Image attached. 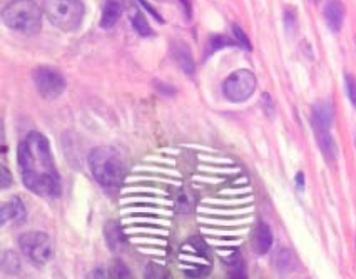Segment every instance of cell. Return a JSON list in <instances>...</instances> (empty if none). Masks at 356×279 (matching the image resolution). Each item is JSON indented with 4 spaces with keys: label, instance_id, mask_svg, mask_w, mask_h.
<instances>
[{
    "label": "cell",
    "instance_id": "ac0fdd59",
    "mask_svg": "<svg viewBox=\"0 0 356 279\" xmlns=\"http://www.w3.org/2000/svg\"><path fill=\"white\" fill-rule=\"evenodd\" d=\"M108 273L111 278L124 279L131 276L130 270L127 264L120 258H114L109 264Z\"/></svg>",
    "mask_w": 356,
    "mask_h": 279
},
{
    "label": "cell",
    "instance_id": "3957f363",
    "mask_svg": "<svg viewBox=\"0 0 356 279\" xmlns=\"http://www.w3.org/2000/svg\"><path fill=\"white\" fill-rule=\"evenodd\" d=\"M6 26L22 34L34 35L42 28V11L33 0H14L3 9Z\"/></svg>",
    "mask_w": 356,
    "mask_h": 279
},
{
    "label": "cell",
    "instance_id": "9a60e30c",
    "mask_svg": "<svg viewBox=\"0 0 356 279\" xmlns=\"http://www.w3.org/2000/svg\"><path fill=\"white\" fill-rule=\"evenodd\" d=\"M172 53H174L175 60L180 66L181 70L189 76L193 74V72H195V62H193V56H191L189 49H187L183 45H176Z\"/></svg>",
    "mask_w": 356,
    "mask_h": 279
},
{
    "label": "cell",
    "instance_id": "ffe728a7",
    "mask_svg": "<svg viewBox=\"0 0 356 279\" xmlns=\"http://www.w3.org/2000/svg\"><path fill=\"white\" fill-rule=\"evenodd\" d=\"M3 270L8 273H17L20 270V260L14 252H7L3 257Z\"/></svg>",
    "mask_w": 356,
    "mask_h": 279
},
{
    "label": "cell",
    "instance_id": "7c38bea8",
    "mask_svg": "<svg viewBox=\"0 0 356 279\" xmlns=\"http://www.w3.org/2000/svg\"><path fill=\"white\" fill-rule=\"evenodd\" d=\"M345 6L341 0H330L325 7L324 15L329 29L333 32H339L343 26L345 18Z\"/></svg>",
    "mask_w": 356,
    "mask_h": 279
},
{
    "label": "cell",
    "instance_id": "d6986e66",
    "mask_svg": "<svg viewBox=\"0 0 356 279\" xmlns=\"http://www.w3.org/2000/svg\"><path fill=\"white\" fill-rule=\"evenodd\" d=\"M132 24L134 26L135 30L137 31L140 36L149 37L154 34L153 30L151 26H149V22L145 19V16L143 13L139 11L135 12L132 16Z\"/></svg>",
    "mask_w": 356,
    "mask_h": 279
},
{
    "label": "cell",
    "instance_id": "f1b7e54d",
    "mask_svg": "<svg viewBox=\"0 0 356 279\" xmlns=\"http://www.w3.org/2000/svg\"><path fill=\"white\" fill-rule=\"evenodd\" d=\"M182 7L184 8L185 13H186L187 17H191V0H179Z\"/></svg>",
    "mask_w": 356,
    "mask_h": 279
},
{
    "label": "cell",
    "instance_id": "277c9868",
    "mask_svg": "<svg viewBox=\"0 0 356 279\" xmlns=\"http://www.w3.org/2000/svg\"><path fill=\"white\" fill-rule=\"evenodd\" d=\"M42 11L54 26L67 33L78 30L85 15L81 0H44Z\"/></svg>",
    "mask_w": 356,
    "mask_h": 279
},
{
    "label": "cell",
    "instance_id": "8fae6325",
    "mask_svg": "<svg viewBox=\"0 0 356 279\" xmlns=\"http://www.w3.org/2000/svg\"><path fill=\"white\" fill-rule=\"evenodd\" d=\"M273 237L270 227L264 222H259L256 225L252 234V246L256 253L264 255L268 253V250L272 247Z\"/></svg>",
    "mask_w": 356,
    "mask_h": 279
},
{
    "label": "cell",
    "instance_id": "52a82bcc",
    "mask_svg": "<svg viewBox=\"0 0 356 279\" xmlns=\"http://www.w3.org/2000/svg\"><path fill=\"white\" fill-rule=\"evenodd\" d=\"M35 86L47 99H56L64 93L66 82L64 77L55 68L38 67L33 74Z\"/></svg>",
    "mask_w": 356,
    "mask_h": 279
},
{
    "label": "cell",
    "instance_id": "e0dca14e",
    "mask_svg": "<svg viewBox=\"0 0 356 279\" xmlns=\"http://www.w3.org/2000/svg\"><path fill=\"white\" fill-rule=\"evenodd\" d=\"M188 245L195 250L200 257L205 258L208 262H212V251L209 246L199 235H193L188 239Z\"/></svg>",
    "mask_w": 356,
    "mask_h": 279
},
{
    "label": "cell",
    "instance_id": "ba28073f",
    "mask_svg": "<svg viewBox=\"0 0 356 279\" xmlns=\"http://www.w3.org/2000/svg\"><path fill=\"white\" fill-rule=\"evenodd\" d=\"M104 235L108 248L112 252H122L128 247V237L118 221L111 220L107 222L104 228Z\"/></svg>",
    "mask_w": 356,
    "mask_h": 279
},
{
    "label": "cell",
    "instance_id": "8992f818",
    "mask_svg": "<svg viewBox=\"0 0 356 279\" xmlns=\"http://www.w3.org/2000/svg\"><path fill=\"white\" fill-rule=\"evenodd\" d=\"M256 89V78L253 72L239 70L233 72L222 85L224 95L232 103H241L253 95Z\"/></svg>",
    "mask_w": 356,
    "mask_h": 279
},
{
    "label": "cell",
    "instance_id": "6da1fadb",
    "mask_svg": "<svg viewBox=\"0 0 356 279\" xmlns=\"http://www.w3.org/2000/svg\"><path fill=\"white\" fill-rule=\"evenodd\" d=\"M17 161L22 182L29 191L49 199L61 196V178L44 135L36 131L29 133L26 141L18 147Z\"/></svg>",
    "mask_w": 356,
    "mask_h": 279
},
{
    "label": "cell",
    "instance_id": "30bf717a",
    "mask_svg": "<svg viewBox=\"0 0 356 279\" xmlns=\"http://www.w3.org/2000/svg\"><path fill=\"white\" fill-rule=\"evenodd\" d=\"M26 210L19 197H13L9 203L3 204L0 210V223L5 225L9 221H15L17 224L24 222Z\"/></svg>",
    "mask_w": 356,
    "mask_h": 279
},
{
    "label": "cell",
    "instance_id": "7402d4cb",
    "mask_svg": "<svg viewBox=\"0 0 356 279\" xmlns=\"http://www.w3.org/2000/svg\"><path fill=\"white\" fill-rule=\"evenodd\" d=\"M233 34H234L235 38H236L237 42L241 45V47H243L247 51H252V45L249 38H248L247 35L245 34V32L238 26H233Z\"/></svg>",
    "mask_w": 356,
    "mask_h": 279
},
{
    "label": "cell",
    "instance_id": "44dd1931",
    "mask_svg": "<svg viewBox=\"0 0 356 279\" xmlns=\"http://www.w3.org/2000/svg\"><path fill=\"white\" fill-rule=\"evenodd\" d=\"M145 277L147 278H166L168 271L164 266L156 264V262H149L145 269Z\"/></svg>",
    "mask_w": 356,
    "mask_h": 279
},
{
    "label": "cell",
    "instance_id": "d4e9b609",
    "mask_svg": "<svg viewBox=\"0 0 356 279\" xmlns=\"http://www.w3.org/2000/svg\"><path fill=\"white\" fill-rule=\"evenodd\" d=\"M232 45V41L224 36H213L211 40H210V47H211V51H218V49H222V47H227V45Z\"/></svg>",
    "mask_w": 356,
    "mask_h": 279
},
{
    "label": "cell",
    "instance_id": "9c48e42d",
    "mask_svg": "<svg viewBox=\"0 0 356 279\" xmlns=\"http://www.w3.org/2000/svg\"><path fill=\"white\" fill-rule=\"evenodd\" d=\"M333 120L332 106L327 102H318L312 109V126L316 133L329 132Z\"/></svg>",
    "mask_w": 356,
    "mask_h": 279
},
{
    "label": "cell",
    "instance_id": "f546056e",
    "mask_svg": "<svg viewBox=\"0 0 356 279\" xmlns=\"http://www.w3.org/2000/svg\"><path fill=\"white\" fill-rule=\"evenodd\" d=\"M355 143H356V141H355Z\"/></svg>",
    "mask_w": 356,
    "mask_h": 279
},
{
    "label": "cell",
    "instance_id": "484cf974",
    "mask_svg": "<svg viewBox=\"0 0 356 279\" xmlns=\"http://www.w3.org/2000/svg\"><path fill=\"white\" fill-rule=\"evenodd\" d=\"M1 189H9L11 187L12 183H13V176H12V173L10 172V170H8L5 166H1Z\"/></svg>",
    "mask_w": 356,
    "mask_h": 279
},
{
    "label": "cell",
    "instance_id": "4316f807",
    "mask_svg": "<svg viewBox=\"0 0 356 279\" xmlns=\"http://www.w3.org/2000/svg\"><path fill=\"white\" fill-rule=\"evenodd\" d=\"M139 1H140V3L143 6V8H145V9L147 10V11L149 12V13L151 14L154 18L159 20V22H163V20H162L161 16H160V14H158V12L156 11V10L154 9L152 6L149 5V3H147V0H139Z\"/></svg>",
    "mask_w": 356,
    "mask_h": 279
},
{
    "label": "cell",
    "instance_id": "83f0119b",
    "mask_svg": "<svg viewBox=\"0 0 356 279\" xmlns=\"http://www.w3.org/2000/svg\"><path fill=\"white\" fill-rule=\"evenodd\" d=\"M296 185L299 187L300 189H303L304 186H305V177H304L303 173H298L296 175Z\"/></svg>",
    "mask_w": 356,
    "mask_h": 279
},
{
    "label": "cell",
    "instance_id": "2e32d148",
    "mask_svg": "<svg viewBox=\"0 0 356 279\" xmlns=\"http://www.w3.org/2000/svg\"><path fill=\"white\" fill-rule=\"evenodd\" d=\"M316 135L318 145H320L324 155L329 159H335L339 150H337L335 141H333L329 132H318L316 133Z\"/></svg>",
    "mask_w": 356,
    "mask_h": 279
},
{
    "label": "cell",
    "instance_id": "4fadbf2b",
    "mask_svg": "<svg viewBox=\"0 0 356 279\" xmlns=\"http://www.w3.org/2000/svg\"><path fill=\"white\" fill-rule=\"evenodd\" d=\"M122 14V6L120 0H106L99 26L103 29L113 28L120 22Z\"/></svg>",
    "mask_w": 356,
    "mask_h": 279
},
{
    "label": "cell",
    "instance_id": "5b68a950",
    "mask_svg": "<svg viewBox=\"0 0 356 279\" xmlns=\"http://www.w3.org/2000/svg\"><path fill=\"white\" fill-rule=\"evenodd\" d=\"M22 253L34 264L43 266L51 262L54 256V245L51 237L40 231H29L18 239Z\"/></svg>",
    "mask_w": 356,
    "mask_h": 279
},
{
    "label": "cell",
    "instance_id": "5bb4252c",
    "mask_svg": "<svg viewBox=\"0 0 356 279\" xmlns=\"http://www.w3.org/2000/svg\"><path fill=\"white\" fill-rule=\"evenodd\" d=\"M175 210L179 214H186L193 212L195 205V198L193 191L186 187H181L175 193Z\"/></svg>",
    "mask_w": 356,
    "mask_h": 279
},
{
    "label": "cell",
    "instance_id": "7a4b0ae2",
    "mask_svg": "<svg viewBox=\"0 0 356 279\" xmlns=\"http://www.w3.org/2000/svg\"><path fill=\"white\" fill-rule=\"evenodd\" d=\"M91 174L105 189H118L126 177V162L122 154L113 147L102 145L91 151L88 157Z\"/></svg>",
    "mask_w": 356,
    "mask_h": 279
},
{
    "label": "cell",
    "instance_id": "cb8c5ba5",
    "mask_svg": "<svg viewBox=\"0 0 356 279\" xmlns=\"http://www.w3.org/2000/svg\"><path fill=\"white\" fill-rule=\"evenodd\" d=\"M345 81L348 97H349L352 105L356 108V79H354L351 74H348Z\"/></svg>",
    "mask_w": 356,
    "mask_h": 279
},
{
    "label": "cell",
    "instance_id": "603a6c76",
    "mask_svg": "<svg viewBox=\"0 0 356 279\" xmlns=\"http://www.w3.org/2000/svg\"><path fill=\"white\" fill-rule=\"evenodd\" d=\"M185 274L191 278H201V277L207 276L211 272V266L206 264V266H197L195 269H188L184 271Z\"/></svg>",
    "mask_w": 356,
    "mask_h": 279
}]
</instances>
